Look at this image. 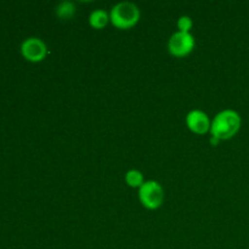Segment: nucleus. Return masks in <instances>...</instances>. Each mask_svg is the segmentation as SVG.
<instances>
[{
    "instance_id": "obj_9",
    "label": "nucleus",
    "mask_w": 249,
    "mask_h": 249,
    "mask_svg": "<svg viewBox=\"0 0 249 249\" xmlns=\"http://www.w3.org/2000/svg\"><path fill=\"white\" fill-rule=\"evenodd\" d=\"M75 15V6L72 1H62L56 6V16L61 19H70Z\"/></svg>"
},
{
    "instance_id": "obj_11",
    "label": "nucleus",
    "mask_w": 249,
    "mask_h": 249,
    "mask_svg": "<svg viewBox=\"0 0 249 249\" xmlns=\"http://www.w3.org/2000/svg\"><path fill=\"white\" fill-rule=\"evenodd\" d=\"M219 142H220V141H219L218 139H215V138H213V136H212V138H211V143H212V146H218Z\"/></svg>"
},
{
    "instance_id": "obj_2",
    "label": "nucleus",
    "mask_w": 249,
    "mask_h": 249,
    "mask_svg": "<svg viewBox=\"0 0 249 249\" xmlns=\"http://www.w3.org/2000/svg\"><path fill=\"white\" fill-rule=\"evenodd\" d=\"M140 10L134 2L121 1L112 7L109 21L118 29H130L140 21Z\"/></svg>"
},
{
    "instance_id": "obj_3",
    "label": "nucleus",
    "mask_w": 249,
    "mask_h": 249,
    "mask_svg": "<svg viewBox=\"0 0 249 249\" xmlns=\"http://www.w3.org/2000/svg\"><path fill=\"white\" fill-rule=\"evenodd\" d=\"M139 199L146 209L156 211L160 208L164 202V190L160 182L148 180L143 182L142 186L139 189Z\"/></svg>"
},
{
    "instance_id": "obj_1",
    "label": "nucleus",
    "mask_w": 249,
    "mask_h": 249,
    "mask_svg": "<svg viewBox=\"0 0 249 249\" xmlns=\"http://www.w3.org/2000/svg\"><path fill=\"white\" fill-rule=\"evenodd\" d=\"M242 118L235 109H223L214 117L211 125V135L219 141L230 140L240 131Z\"/></svg>"
},
{
    "instance_id": "obj_8",
    "label": "nucleus",
    "mask_w": 249,
    "mask_h": 249,
    "mask_svg": "<svg viewBox=\"0 0 249 249\" xmlns=\"http://www.w3.org/2000/svg\"><path fill=\"white\" fill-rule=\"evenodd\" d=\"M125 182L129 187L133 189H140L145 182L143 174L138 169H130L125 173Z\"/></svg>"
},
{
    "instance_id": "obj_7",
    "label": "nucleus",
    "mask_w": 249,
    "mask_h": 249,
    "mask_svg": "<svg viewBox=\"0 0 249 249\" xmlns=\"http://www.w3.org/2000/svg\"><path fill=\"white\" fill-rule=\"evenodd\" d=\"M109 14H107L105 10L97 9L90 14L89 16V24L94 29H104L108 24Z\"/></svg>"
},
{
    "instance_id": "obj_6",
    "label": "nucleus",
    "mask_w": 249,
    "mask_h": 249,
    "mask_svg": "<svg viewBox=\"0 0 249 249\" xmlns=\"http://www.w3.org/2000/svg\"><path fill=\"white\" fill-rule=\"evenodd\" d=\"M186 125L192 133L203 135L211 131L212 122L206 112L202 109H192L186 116Z\"/></svg>"
},
{
    "instance_id": "obj_5",
    "label": "nucleus",
    "mask_w": 249,
    "mask_h": 249,
    "mask_svg": "<svg viewBox=\"0 0 249 249\" xmlns=\"http://www.w3.org/2000/svg\"><path fill=\"white\" fill-rule=\"evenodd\" d=\"M21 53L29 62H41L48 55V46L41 39L31 36L22 41Z\"/></svg>"
},
{
    "instance_id": "obj_10",
    "label": "nucleus",
    "mask_w": 249,
    "mask_h": 249,
    "mask_svg": "<svg viewBox=\"0 0 249 249\" xmlns=\"http://www.w3.org/2000/svg\"><path fill=\"white\" fill-rule=\"evenodd\" d=\"M194 27V21L190 16H181L178 19V29L182 33H190Z\"/></svg>"
},
{
    "instance_id": "obj_4",
    "label": "nucleus",
    "mask_w": 249,
    "mask_h": 249,
    "mask_svg": "<svg viewBox=\"0 0 249 249\" xmlns=\"http://www.w3.org/2000/svg\"><path fill=\"white\" fill-rule=\"evenodd\" d=\"M196 41L191 33L175 32L168 40V50L174 57H185L194 51Z\"/></svg>"
}]
</instances>
